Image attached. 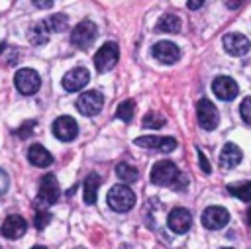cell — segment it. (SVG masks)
<instances>
[{"label": "cell", "mask_w": 251, "mask_h": 249, "mask_svg": "<svg viewBox=\"0 0 251 249\" xmlns=\"http://www.w3.org/2000/svg\"><path fill=\"white\" fill-rule=\"evenodd\" d=\"M106 200L114 212H129L135 204V192L127 184H116L108 190Z\"/></svg>", "instance_id": "1"}, {"label": "cell", "mask_w": 251, "mask_h": 249, "mask_svg": "<svg viewBox=\"0 0 251 249\" xmlns=\"http://www.w3.org/2000/svg\"><path fill=\"white\" fill-rule=\"evenodd\" d=\"M96 31L98 29H96V24L94 22L82 20V22H78L73 27V31H71V43L75 47H78V49H88L94 43V39H96Z\"/></svg>", "instance_id": "2"}, {"label": "cell", "mask_w": 251, "mask_h": 249, "mask_svg": "<svg viewBox=\"0 0 251 249\" xmlns=\"http://www.w3.org/2000/svg\"><path fill=\"white\" fill-rule=\"evenodd\" d=\"M178 178H180V173H178V167L173 161H157L151 169V182L153 184L169 186Z\"/></svg>", "instance_id": "3"}, {"label": "cell", "mask_w": 251, "mask_h": 249, "mask_svg": "<svg viewBox=\"0 0 251 249\" xmlns=\"http://www.w3.org/2000/svg\"><path fill=\"white\" fill-rule=\"evenodd\" d=\"M118 57H120V49H118V43L114 41H106L94 55V67L98 73H108L116 67L118 63Z\"/></svg>", "instance_id": "4"}, {"label": "cell", "mask_w": 251, "mask_h": 249, "mask_svg": "<svg viewBox=\"0 0 251 249\" xmlns=\"http://www.w3.org/2000/svg\"><path fill=\"white\" fill-rule=\"evenodd\" d=\"M196 118H198V124L202 129H216L218 124H220V112L218 108L208 100V98H200L198 104H196Z\"/></svg>", "instance_id": "5"}, {"label": "cell", "mask_w": 251, "mask_h": 249, "mask_svg": "<svg viewBox=\"0 0 251 249\" xmlns=\"http://www.w3.org/2000/svg\"><path fill=\"white\" fill-rule=\"evenodd\" d=\"M14 84H16V88H18L22 94L29 96V94H35V92L39 90L41 78H39L37 71L29 69V67H24V69H20V71L14 75Z\"/></svg>", "instance_id": "6"}, {"label": "cell", "mask_w": 251, "mask_h": 249, "mask_svg": "<svg viewBox=\"0 0 251 249\" xmlns=\"http://www.w3.org/2000/svg\"><path fill=\"white\" fill-rule=\"evenodd\" d=\"M59 194H61V188H59V182H57L55 174H51V173L43 174V178L39 180L37 202L43 204V206H51L59 200Z\"/></svg>", "instance_id": "7"}, {"label": "cell", "mask_w": 251, "mask_h": 249, "mask_svg": "<svg viewBox=\"0 0 251 249\" xmlns=\"http://www.w3.org/2000/svg\"><path fill=\"white\" fill-rule=\"evenodd\" d=\"M104 106V96L98 90H86L76 98V110L82 116H96Z\"/></svg>", "instance_id": "8"}, {"label": "cell", "mask_w": 251, "mask_h": 249, "mask_svg": "<svg viewBox=\"0 0 251 249\" xmlns=\"http://www.w3.org/2000/svg\"><path fill=\"white\" fill-rule=\"evenodd\" d=\"M51 131L53 135L59 139V141H73L76 135H78V124L75 122V118L71 116H59L53 125H51Z\"/></svg>", "instance_id": "9"}, {"label": "cell", "mask_w": 251, "mask_h": 249, "mask_svg": "<svg viewBox=\"0 0 251 249\" xmlns=\"http://www.w3.org/2000/svg\"><path fill=\"white\" fill-rule=\"evenodd\" d=\"M88 80H90L88 69H84V67H75V69H71V71L63 76L61 84H63V88H65L67 92H76V90L84 88V86L88 84Z\"/></svg>", "instance_id": "10"}, {"label": "cell", "mask_w": 251, "mask_h": 249, "mask_svg": "<svg viewBox=\"0 0 251 249\" xmlns=\"http://www.w3.org/2000/svg\"><path fill=\"white\" fill-rule=\"evenodd\" d=\"M139 147H147V149H157L161 153H171L176 149V139L175 137H159V135H141L133 141Z\"/></svg>", "instance_id": "11"}, {"label": "cell", "mask_w": 251, "mask_h": 249, "mask_svg": "<svg viewBox=\"0 0 251 249\" xmlns=\"http://www.w3.org/2000/svg\"><path fill=\"white\" fill-rule=\"evenodd\" d=\"M229 222V212L224 206H208L202 214V224L208 229H222Z\"/></svg>", "instance_id": "12"}, {"label": "cell", "mask_w": 251, "mask_h": 249, "mask_svg": "<svg viewBox=\"0 0 251 249\" xmlns=\"http://www.w3.org/2000/svg\"><path fill=\"white\" fill-rule=\"evenodd\" d=\"M151 55L159 61V63H165V65H173L178 61L180 57V49L173 43V41H159L151 47Z\"/></svg>", "instance_id": "13"}, {"label": "cell", "mask_w": 251, "mask_h": 249, "mask_svg": "<svg viewBox=\"0 0 251 249\" xmlns=\"http://www.w3.org/2000/svg\"><path fill=\"white\" fill-rule=\"evenodd\" d=\"M190 224H192V216L186 208H173L167 218V225L175 233H186L190 229Z\"/></svg>", "instance_id": "14"}, {"label": "cell", "mask_w": 251, "mask_h": 249, "mask_svg": "<svg viewBox=\"0 0 251 249\" xmlns=\"http://www.w3.org/2000/svg\"><path fill=\"white\" fill-rule=\"evenodd\" d=\"M212 90L220 100H233L239 94V86L231 76H216L212 82Z\"/></svg>", "instance_id": "15"}, {"label": "cell", "mask_w": 251, "mask_h": 249, "mask_svg": "<svg viewBox=\"0 0 251 249\" xmlns=\"http://www.w3.org/2000/svg\"><path fill=\"white\" fill-rule=\"evenodd\" d=\"M0 231H2V235L8 237V239H20V237L27 231V222H25L20 214H10V216L4 220Z\"/></svg>", "instance_id": "16"}, {"label": "cell", "mask_w": 251, "mask_h": 249, "mask_svg": "<svg viewBox=\"0 0 251 249\" xmlns=\"http://www.w3.org/2000/svg\"><path fill=\"white\" fill-rule=\"evenodd\" d=\"M249 47H251V43L243 33H227V35H224V49L231 57L245 55L249 51Z\"/></svg>", "instance_id": "17"}, {"label": "cell", "mask_w": 251, "mask_h": 249, "mask_svg": "<svg viewBox=\"0 0 251 249\" xmlns=\"http://www.w3.org/2000/svg\"><path fill=\"white\" fill-rule=\"evenodd\" d=\"M241 159H243V153H241V149H239L235 143H226V145L222 147L220 165H222L224 169H233V167H237V165L241 163Z\"/></svg>", "instance_id": "18"}, {"label": "cell", "mask_w": 251, "mask_h": 249, "mask_svg": "<svg viewBox=\"0 0 251 249\" xmlns=\"http://www.w3.org/2000/svg\"><path fill=\"white\" fill-rule=\"evenodd\" d=\"M27 161H29L31 165H35V167H49V165L53 163V155H51L43 145L33 143V145H29V149H27Z\"/></svg>", "instance_id": "19"}, {"label": "cell", "mask_w": 251, "mask_h": 249, "mask_svg": "<svg viewBox=\"0 0 251 249\" xmlns=\"http://www.w3.org/2000/svg\"><path fill=\"white\" fill-rule=\"evenodd\" d=\"M100 182H102V178H100L98 173H90V174H86V178H84V182H82V186H84V198H82L84 204L92 206V204L96 202Z\"/></svg>", "instance_id": "20"}, {"label": "cell", "mask_w": 251, "mask_h": 249, "mask_svg": "<svg viewBox=\"0 0 251 249\" xmlns=\"http://www.w3.org/2000/svg\"><path fill=\"white\" fill-rule=\"evenodd\" d=\"M49 27H47V24H45V20L43 22H39V24H33L29 29H27V39H29V43L31 45H43L47 39H49Z\"/></svg>", "instance_id": "21"}, {"label": "cell", "mask_w": 251, "mask_h": 249, "mask_svg": "<svg viewBox=\"0 0 251 249\" xmlns=\"http://www.w3.org/2000/svg\"><path fill=\"white\" fill-rule=\"evenodd\" d=\"M180 18L176 14H165L157 20V31H165V33H178L180 31Z\"/></svg>", "instance_id": "22"}, {"label": "cell", "mask_w": 251, "mask_h": 249, "mask_svg": "<svg viewBox=\"0 0 251 249\" xmlns=\"http://www.w3.org/2000/svg\"><path fill=\"white\" fill-rule=\"evenodd\" d=\"M227 192L233 198H239V200L247 202V200H251V180H241V182L227 184Z\"/></svg>", "instance_id": "23"}, {"label": "cell", "mask_w": 251, "mask_h": 249, "mask_svg": "<svg viewBox=\"0 0 251 249\" xmlns=\"http://www.w3.org/2000/svg\"><path fill=\"white\" fill-rule=\"evenodd\" d=\"M45 24H47L49 31L61 33V31H65L67 25H69V16H67V14H53V16H49V18L45 20Z\"/></svg>", "instance_id": "24"}, {"label": "cell", "mask_w": 251, "mask_h": 249, "mask_svg": "<svg viewBox=\"0 0 251 249\" xmlns=\"http://www.w3.org/2000/svg\"><path fill=\"white\" fill-rule=\"evenodd\" d=\"M165 116L163 114H159V112H147L145 116H143V120H141V125L145 127V129H159V127H163L165 125Z\"/></svg>", "instance_id": "25"}, {"label": "cell", "mask_w": 251, "mask_h": 249, "mask_svg": "<svg viewBox=\"0 0 251 249\" xmlns=\"http://www.w3.org/2000/svg\"><path fill=\"white\" fill-rule=\"evenodd\" d=\"M116 174H118V178H120L122 182H133V180H137V176H139L137 169L131 167V165H127V163H120V165L116 167Z\"/></svg>", "instance_id": "26"}, {"label": "cell", "mask_w": 251, "mask_h": 249, "mask_svg": "<svg viewBox=\"0 0 251 249\" xmlns=\"http://www.w3.org/2000/svg\"><path fill=\"white\" fill-rule=\"evenodd\" d=\"M133 112H135V102H133V100H124V102L118 104V108H116V116H118L122 122H126V124H129V122L133 120Z\"/></svg>", "instance_id": "27"}, {"label": "cell", "mask_w": 251, "mask_h": 249, "mask_svg": "<svg viewBox=\"0 0 251 249\" xmlns=\"http://www.w3.org/2000/svg\"><path fill=\"white\" fill-rule=\"evenodd\" d=\"M239 114H241V120L251 125V96L243 98V102L239 106Z\"/></svg>", "instance_id": "28"}, {"label": "cell", "mask_w": 251, "mask_h": 249, "mask_svg": "<svg viewBox=\"0 0 251 249\" xmlns=\"http://www.w3.org/2000/svg\"><path fill=\"white\" fill-rule=\"evenodd\" d=\"M49 222H51V214H49V212H37V214H35V222H33V224H35L37 229H43Z\"/></svg>", "instance_id": "29"}, {"label": "cell", "mask_w": 251, "mask_h": 249, "mask_svg": "<svg viewBox=\"0 0 251 249\" xmlns=\"http://www.w3.org/2000/svg\"><path fill=\"white\" fill-rule=\"evenodd\" d=\"M33 127H35V122H33V120H27L25 124H22V127L16 131V135H18V137H22V139H24V137H29Z\"/></svg>", "instance_id": "30"}, {"label": "cell", "mask_w": 251, "mask_h": 249, "mask_svg": "<svg viewBox=\"0 0 251 249\" xmlns=\"http://www.w3.org/2000/svg\"><path fill=\"white\" fill-rule=\"evenodd\" d=\"M8 188H10V176H8V173L4 169H0V196L6 194Z\"/></svg>", "instance_id": "31"}, {"label": "cell", "mask_w": 251, "mask_h": 249, "mask_svg": "<svg viewBox=\"0 0 251 249\" xmlns=\"http://www.w3.org/2000/svg\"><path fill=\"white\" fill-rule=\"evenodd\" d=\"M196 155H198V161H200V169H202V173H210V163L206 161L204 153H202L200 149H196Z\"/></svg>", "instance_id": "32"}, {"label": "cell", "mask_w": 251, "mask_h": 249, "mask_svg": "<svg viewBox=\"0 0 251 249\" xmlns=\"http://www.w3.org/2000/svg\"><path fill=\"white\" fill-rule=\"evenodd\" d=\"M186 6H188L190 10H196V8H202V6H204V2H202V0H188V2H186Z\"/></svg>", "instance_id": "33"}, {"label": "cell", "mask_w": 251, "mask_h": 249, "mask_svg": "<svg viewBox=\"0 0 251 249\" xmlns=\"http://www.w3.org/2000/svg\"><path fill=\"white\" fill-rule=\"evenodd\" d=\"M33 6H37V8H53V2H51V0H47V2H39V0H35Z\"/></svg>", "instance_id": "34"}, {"label": "cell", "mask_w": 251, "mask_h": 249, "mask_svg": "<svg viewBox=\"0 0 251 249\" xmlns=\"http://www.w3.org/2000/svg\"><path fill=\"white\" fill-rule=\"evenodd\" d=\"M241 2H226V8H239Z\"/></svg>", "instance_id": "35"}, {"label": "cell", "mask_w": 251, "mask_h": 249, "mask_svg": "<svg viewBox=\"0 0 251 249\" xmlns=\"http://www.w3.org/2000/svg\"><path fill=\"white\" fill-rule=\"evenodd\" d=\"M245 220H247V225H251V206H249V210L245 214Z\"/></svg>", "instance_id": "36"}, {"label": "cell", "mask_w": 251, "mask_h": 249, "mask_svg": "<svg viewBox=\"0 0 251 249\" xmlns=\"http://www.w3.org/2000/svg\"><path fill=\"white\" fill-rule=\"evenodd\" d=\"M31 249H47V247H41V245H35V247H31Z\"/></svg>", "instance_id": "37"}, {"label": "cell", "mask_w": 251, "mask_h": 249, "mask_svg": "<svg viewBox=\"0 0 251 249\" xmlns=\"http://www.w3.org/2000/svg\"><path fill=\"white\" fill-rule=\"evenodd\" d=\"M222 249H233V247H222Z\"/></svg>", "instance_id": "38"}, {"label": "cell", "mask_w": 251, "mask_h": 249, "mask_svg": "<svg viewBox=\"0 0 251 249\" xmlns=\"http://www.w3.org/2000/svg\"><path fill=\"white\" fill-rule=\"evenodd\" d=\"M0 249H2V247H0Z\"/></svg>", "instance_id": "39"}]
</instances>
